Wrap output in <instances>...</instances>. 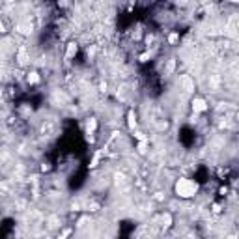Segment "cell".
<instances>
[{"instance_id": "obj_3", "label": "cell", "mask_w": 239, "mask_h": 239, "mask_svg": "<svg viewBox=\"0 0 239 239\" xmlns=\"http://www.w3.org/2000/svg\"><path fill=\"white\" fill-rule=\"evenodd\" d=\"M136 125V118H135V112H129V127L131 129H135Z\"/></svg>"}, {"instance_id": "obj_2", "label": "cell", "mask_w": 239, "mask_h": 239, "mask_svg": "<svg viewBox=\"0 0 239 239\" xmlns=\"http://www.w3.org/2000/svg\"><path fill=\"white\" fill-rule=\"evenodd\" d=\"M192 108L196 110V112H202V110L207 108V105H206V101H204V99L196 97V99H192Z\"/></svg>"}, {"instance_id": "obj_9", "label": "cell", "mask_w": 239, "mask_h": 239, "mask_svg": "<svg viewBox=\"0 0 239 239\" xmlns=\"http://www.w3.org/2000/svg\"><path fill=\"white\" fill-rule=\"evenodd\" d=\"M230 2H237V0H230Z\"/></svg>"}, {"instance_id": "obj_1", "label": "cell", "mask_w": 239, "mask_h": 239, "mask_svg": "<svg viewBox=\"0 0 239 239\" xmlns=\"http://www.w3.org/2000/svg\"><path fill=\"white\" fill-rule=\"evenodd\" d=\"M196 191H198V185L191 179H179L178 183H176V192H178L181 198H191V196L196 194Z\"/></svg>"}, {"instance_id": "obj_8", "label": "cell", "mask_w": 239, "mask_h": 239, "mask_svg": "<svg viewBox=\"0 0 239 239\" xmlns=\"http://www.w3.org/2000/svg\"><path fill=\"white\" fill-rule=\"evenodd\" d=\"M176 39H178V36H176V34H172V36H170V43H174Z\"/></svg>"}, {"instance_id": "obj_7", "label": "cell", "mask_w": 239, "mask_h": 239, "mask_svg": "<svg viewBox=\"0 0 239 239\" xmlns=\"http://www.w3.org/2000/svg\"><path fill=\"white\" fill-rule=\"evenodd\" d=\"M92 129H95V122H94V119L88 123V131H92Z\"/></svg>"}, {"instance_id": "obj_4", "label": "cell", "mask_w": 239, "mask_h": 239, "mask_svg": "<svg viewBox=\"0 0 239 239\" xmlns=\"http://www.w3.org/2000/svg\"><path fill=\"white\" fill-rule=\"evenodd\" d=\"M38 81H39L38 73H30V75H28V82H38Z\"/></svg>"}, {"instance_id": "obj_6", "label": "cell", "mask_w": 239, "mask_h": 239, "mask_svg": "<svg viewBox=\"0 0 239 239\" xmlns=\"http://www.w3.org/2000/svg\"><path fill=\"white\" fill-rule=\"evenodd\" d=\"M138 151H140V153H146V144H144V142L138 146Z\"/></svg>"}, {"instance_id": "obj_5", "label": "cell", "mask_w": 239, "mask_h": 239, "mask_svg": "<svg viewBox=\"0 0 239 239\" xmlns=\"http://www.w3.org/2000/svg\"><path fill=\"white\" fill-rule=\"evenodd\" d=\"M75 52H77V47H75V43H71V45H69V49H67V56H73Z\"/></svg>"}]
</instances>
